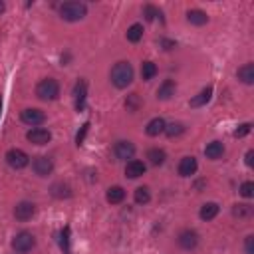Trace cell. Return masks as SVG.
<instances>
[{"label":"cell","mask_w":254,"mask_h":254,"mask_svg":"<svg viewBox=\"0 0 254 254\" xmlns=\"http://www.w3.org/2000/svg\"><path fill=\"white\" fill-rule=\"evenodd\" d=\"M250 129H252V123H242V125H238V129L234 131V137H244V135L250 133Z\"/></svg>","instance_id":"obj_33"},{"label":"cell","mask_w":254,"mask_h":254,"mask_svg":"<svg viewBox=\"0 0 254 254\" xmlns=\"http://www.w3.org/2000/svg\"><path fill=\"white\" fill-rule=\"evenodd\" d=\"M113 155H115L119 161H127V159H131V157L135 155V145H133L131 141L121 139V141H117V143L113 145Z\"/></svg>","instance_id":"obj_7"},{"label":"cell","mask_w":254,"mask_h":254,"mask_svg":"<svg viewBox=\"0 0 254 254\" xmlns=\"http://www.w3.org/2000/svg\"><path fill=\"white\" fill-rule=\"evenodd\" d=\"M163 133H165L167 137H171V139H173V137H179L181 133H185V125L179 123V121H177V123H169V125H165V131H163Z\"/></svg>","instance_id":"obj_26"},{"label":"cell","mask_w":254,"mask_h":254,"mask_svg":"<svg viewBox=\"0 0 254 254\" xmlns=\"http://www.w3.org/2000/svg\"><path fill=\"white\" fill-rule=\"evenodd\" d=\"M236 75H238V79H240L242 83H246V85L254 83V65H252V64H244L242 67H238Z\"/></svg>","instance_id":"obj_18"},{"label":"cell","mask_w":254,"mask_h":254,"mask_svg":"<svg viewBox=\"0 0 254 254\" xmlns=\"http://www.w3.org/2000/svg\"><path fill=\"white\" fill-rule=\"evenodd\" d=\"M196 244H198V234L194 230H183L179 234V246L181 248L192 250V248H196Z\"/></svg>","instance_id":"obj_12"},{"label":"cell","mask_w":254,"mask_h":254,"mask_svg":"<svg viewBox=\"0 0 254 254\" xmlns=\"http://www.w3.org/2000/svg\"><path fill=\"white\" fill-rule=\"evenodd\" d=\"M34 246H36V238H34V234L28 232V230L18 232V234L14 236V240H12V248H14L16 252H30Z\"/></svg>","instance_id":"obj_4"},{"label":"cell","mask_w":254,"mask_h":254,"mask_svg":"<svg viewBox=\"0 0 254 254\" xmlns=\"http://www.w3.org/2000/svg\"><path fill=\"white\" fill-rule=\"evenodd\" d=\"M210 97H212V85H206L198 95H194L190 99V107H202V105H206L210 101Z\"/></svg>","instance_id":"obj_17"},{"label":"cell","mask_w":254,"mask_h":254,"mask_svg":"<svg viewBox=\"0 0 254 254\" xmlns=\"http://www.w3.org/2000/svg\"><path fill=\"white\" fill-rule=\"evenodd\" d=\"M141 38H143V26H141V24H133V26L127 30V40L133 42V44H137Z\"/></svg>","instance_id":"obj_27"},{"label":"cell","mask_w":254,"mask_h":254,"mask_svg":"<svg viewBox=\"0 0 254 254\" xmlns=\"http://www.w3.org/2000/svg\"><path fill=\"white\" fill-rule=\"evenodd\" d=\"M143 14H145V18H147V20H153V18L161 16V10H159V8H155V6H151V4H147V6L143 8Z\"/></svg>","instance_id":"obj_32"},{"label":"cell","mask_w":254,"mask_h":254,"mask_svg":"<svg viewBox=\"0 0 254 254\" xmlns=\"http://www.w3.org/2000/svg\"><path fill=\"white\" fill-rule=\"evenodd\" d=\"M4 8H6V6H4V2H0V14L4 12Z\"/></svg>","instance_id":"obj_39"},{"label":"cell","mask_w":254,"mask_h":254,"mask_svg":"<svg viewBox=\"0 0 254 254\" xmlns=\"http://www.w3.org/2000/svg\"><path fill=\"white\" fill-rule=\"evenodd\" d=\"M244 250H246V254H254V236H252V234L246 236V240H244Z\"/></svg>","instance_id":"obj_35"},{"label":"cell","mask_w":254,"mask_h":254,"mask_svg":"<svg viewBox=\"0 0 254 254\" xmlns=\"http://www.w3.org/2000/svg\"><path fill=\"white\" fill-rule=\"evenodd\" d=\"M151 200V192L147 187H137L135 189V202L137 204H147Z\"/></svg>","instance_id":"obj_28"},{"label":"cell","mask_w":254,"mask_h":254,"mask_svg":"<svg viewBox=\"0 0 254 254\" xmlns=\"http://www.w3.org/2000/svg\"><path fill=\"white\" fill-rule=\"evenodd\" d=\"M240 194L246 196V198H250V196L254 194V183H252V181L242 183V185H240Z\"/></svg>","instance_id":"obj_31"},{"label":"cell","mask_w":254,"mask_h":254,"mask_svg":"<svg viewBox=\"0 0 254 254\" xmlns=\"http://www.w3.org/2000/svg\"><path fill=\"white\" fill-rule=\"evenodd\" d=\"M218 210H220V208H218L216 202H204V204L200 206V212H198V214H200L202 220H212V218L218 214Z\"/></svg>","instance_id":"obj_22"},{"label":"cell","mask_w":254,"mask_h":254,"mask_svg":"<svg viewBox=\"0 0 254 254\" xmlns=\"http://www.w3.org/2000/svg\"><path fill=\"white\" fill-rule=\"evenodd\" d=\"M60 246L65 254H69V226H64L60 232Z\"/></svg>","instance_id":"obj_29"},{"label":"cell","mask_w":254,"mask_h":254,"mask_svg":"<svg viewBox=\"0 0 254 254\" xmlns=\"http://www.w3.org/2000/svg\"><path fill=\"white\" fill-rule=\"evenodd\" d=\"M50 192H52V196H56V198H69V196H71V187L65 185V183H54Z\"/></svg>","instance_id":"obj_21"},{"label":"cell","mask_w":254,"mask_h":254,"mask_svg":"<svg viewBox=\"0 0 254 254\" xmlns=\"http://www.w3.org/2000/svg\"><path fill=\"white\" fill-rule=\"evenodd\" d=\"M125 105H127V109L135 111V109L139 107V97H137V93H131V95H129V99L125 101Z\"/></svg>","instance_id":"obj_34"},{"label":"cell","mask_w":254,"mask_h":254,"mask_svg":"<svg viewBox=\"0 0 254 254\" xmlns=\"http://www.w3.org/2000/svg\"><path fill=\"white\" fill-rule=\"evenodd\" d=\"M87 14V6L83 2H64L60 6V16L67 22H77Z\"/></svg>","instance_id":"obj_2"},{"label":"cell","mask_w":254,"mask_h":254,"mask_svg":"<svg viewBox=\"0 0 254 254\" xmlns=\"http://www.w3.org/2000/svg\"><path fill=\"white\" fill-rule=\"evenodd\" d=\"M32 169H34V173L38 177H48L54 171V161L50 157H44V155L42 157H36L34 163H32Z\"/></svg>","instance_id":"obj_10"},{"label":"cell","mask_w":254,"mask_h":254,"mask_svg":"<svg viewBox=\"0 0 254 254\" xmlns=\"http://www.w3.org/2000/svg\"><path fill=\"white\" fill-rule=\"evenodd\" d=\"M20 119H22L26 125H32V127H36V125H42V123L46 121V113H44L42 109H36V107H28V109H24V111L20 113Z\"/></svg>","instance_id":"obj_6"},{"label":"cell","mask_w":254,"mask_h":254,"mask_svg":"<svg viewBox=\"0 0 254 254\" xmlns=\"http://www.w3.org/2000/svg\"><path fill=\"white\" fill-rule=\"evenodd\" d=\"M26 139L30 143H34V145H46V143H50L52 133L48 129H44V127H34V129H30L26 133Z\"/></svg>","instance_id":"obj_9"},{"label":"cell","mask_w":254,"mask_h":254,"mask_svg":"<svg viewBox=\"0 0 254 254\" xmlns=\"http://www.w3.org/2000/svg\"><path fill=\"white\" fill-rule=\"evenodd\" d=\"M73 97H75V109L77 111H83L85 107V97H87V81L85 79H79L73 87Z\"/></svg>","instance_id":"obj_11"},{"label":"cell","mask_w":254,"mask_h":254,"mask_svg":"<svg viewBox=\"0 0 254 254\" xmlns=\"http://www.w3.org/2000/svg\"><path fill=\"white\" fill-rule=\"evenodd\" d=\"M187 22L192 24V26H204L208 22V16H206V12L194 8V10H189L187 12Z\"/></svg>","instance_id":"obj_16"},{"label":"cell","mask_w":254,"mask_h":254,"mask_svg":"<svg viewBox=\"0 0 254 254\" xmlns=\"http://www.w3.org/2000/svg\"><path fill=\"white\" fill-rule=\"evenodd\" d=\"M204 155H206V159L216 161V159H220L224 155V145L220 141H212V143H208L204 147Z\"/></svg>","instance_id":"obj_15"},{"label":"cell","mask_w":254,"mask_h":254,"mask_svg":"<svg viewBox=\"0 0 254 254\" xmlns=\"http://www.w3.org/2000/svg\"><path fill=\"white\" fill-rule=\"evenodd\" d=\"M6 163L12 167V169H24L28 163H30V157L26 151L22 149H10L6 153Z\"/></svg>","instance_id":"obj_5"},{"label":"cell","mask_w":254,"mask_h":254,"mask_svg":"<svg viewBox=\"0 0 254 254\" xmlns=\"http://www.w3.org/2000/svg\"><path fill=\"white\" fill-rule=\"evenodd\" d=\"M161 44L165 46V50H171V48H175V42H171V40H161Z\"/></svg>","instance_id":"obj_38"},{"label":"cell","mask_w":254,"mask_h":254,"mask_svg":"<svg viewBox=\"0 0 254 254\" xmlns=\"http://www.w3.org/2000/svg\"><path fill=\"white\" fill-rule=\"evenodd\" d=\"M232 214L238 216V218H248L252 214V206L250 204H236L234 210H232Z\"/></svg>","instance_id":"obj_30"},{"label":"cell","mask_w":254,"mask_h":254,"mask_svg":"<svg viewBox=\"0 0 254 254\" xmlns=\"http://www.w3.org/2000/svg\"><path fill=\"white\" fill-rule=\"evenodd\" d=\"M123 198H125V190L121 187H109L107 189V200L111 204H119V202H123Z\"/></svg>","instance_id":"obj_24"},{"label":"cell","mask_w":254,"mask_h":254,"mask_svg":"<svg viewBox=\"0 0 254 254\" xmlns=\"http://www.w3.org/2000/svg\"><path fill=\"white\" fill-rule=\"evenodd\" d=\"M87 129H89V123H83V125H81V131H79V133L75 135V143H77V145H81V143H83V139H85V133H87Z\"/></svg>","instance_id":"obj_36"},{"label":"cell","mask_w":254,"mask_h":254,"mask_svg":"<svg viewBox=\"0 0 254 254\" xmlns=\"http://www.w3.org/2000/svg\"><path fill=\"white\" fill-rule=\"evenodd\" d=\"M0 109H2V97H0Z\"/></svg>","instance_id":"obj_40"},{"label":"cell","mask_w":254,"mask_h":254,"mask_svg":"<svg viewBox=\"0 0 254 254\" xmlns=\"http://www.w3.org/2000/svg\"><path fill=\"white\" fill-rule=\"evenodd\" d=\"M147 159H149V163H151V165L159 167V165H163V163H165L167 155H165V151H163V149L155 147V149H149V151H147Z\"/></svg>","instance_id":"obj_23"},{"label":"cell","mask_w":254,"mask_h":254,"mask_svg":"<svg viewBox=\"0 0 254 254\" xmlns=\"http://www.w3.org/2000/svg\"><path fill=\"white\" fill-rule=\"evenodd\" d=\"M36 95L42 101H54L60 95V83L56 79H52V77H46L36 85Z\"/></svg>","instance_id":"obj_3"},{"label":"cell","mask_w":254,"mask_h":254,"mask_svg":"<svg viewBox=\"0 0 254 254\" xmlns=\"http://www.w3.org/2000/svg\"><path fill=\"white\" fill-rule=\"evenodd\" d=\"M34 214H36V204H34V202H28V200L18 202L16 208H14V216H16V220H20V222L30 220Z\"/></svg>","instance_id":"obj_8"},{"label":"cell","mask_w":254,"mask_h":254,"mask_svg":"<svg viewBox=\"0 0 254 254\" xmlns=\"http://www.w3.org/2000/svg\"><path fill=\"white\" fill-rule=\"evenodd\" d=\"M111 83L119 89H125L131 81H133V67L129 62H117L113 67H111Z\"/></svg>","instance_id":"obj_1"},{"label":"cell","mask_w":254,"mask_h":254,"mask_svg":"<svg viewBox=\"0 0 254 254\" xmlns=\"http://www.w3.org/2000/svg\"><path fill=\"white\" fill-rule=\"evenodd\" d=\"M157 75V65L153 64V62H143L141 64V77L145 79V81H149V79H153Z\"/></svg>","instance_id":"obj_25"},{"label":"cell","mask_w":254,"mask_h":254,"mask_svg":"<svg viewBox=\"0 0 254 254\" xmlns=\"http://www.w3.org/2000/svg\"><path fill=\"white\" fill-rule=\"evenodd\" d=\"M246 165H248V167L254 165V151H248V153H246Z\"/></svg>","instance_id":"obj_37"},{"label":"cell","mask_w":254,"mask_h":254,"mask_svg":"<svg viewBox=\"0 0 254 254\" xmlns=\"http://www.w3.org/2000/svg\"><path fill=\"white\" fill-rule=\"evenodd\" d=\"M145 171H147L145 163H143V161H137V159H131V161L125 165V175H127L129 179H139V177L145 175Z\"/></svg>","instance_id":"obj_14"},{"label":"cell","mask_w":254,"mask_h":254,"mask_svg":"<svg viewBox=\"0 0 254 254\" xmlns=\"http://www.w3.org/2000/svg\"><path fill=\"white\" fill-rule=\"evenodd\" d=\"M196 169H198V165H196V159L194 157H183L181 163H179V167H177V171H179L181 177H190V175L196 173Z\"/></svg>","instance_id":"obj_13"},{"label":"cell","mask_w":254,"mask_h":254,"mask_svg":"<svg viewBox=\"0 0 254 254\" xmlns=\"http://www.w3.org/2000/svg\"><path fill=\"white\" fill-rule=\"evenodd\" d=\"M165 125H167V123H165L161 117H155V119H151V121L147 123L145 131H147L149 137H157V135H161V133L165 131Z\"/></svg>","instance_id":"obj_19"},{"label":"cell","mask_w":254,"mask_h":254,"mask_svg":"<svg viewBox=\"0 0 254 254\" xmlns=\"http://www.w3.org/2000/svg\"><path fill=\"white\" fill-rule=\"evenodd\" d=\"M175 89H177L175 81H173V79H165V81L159 85V89H157V97H159V99H169L171 95H175Z\"/></svg>","instance_id":"obj_20"}]
</instances>
